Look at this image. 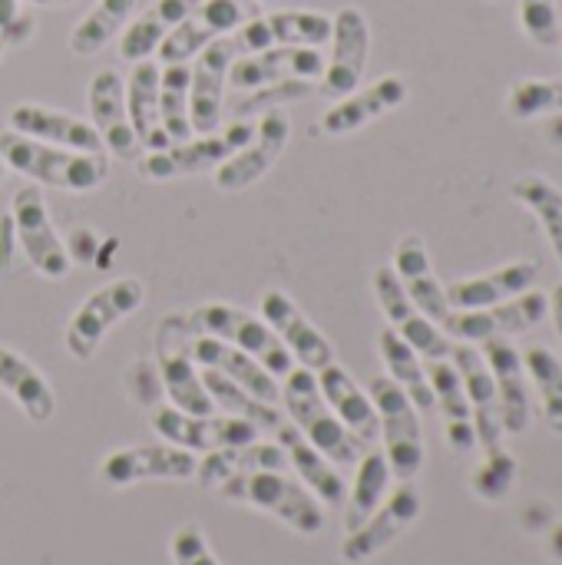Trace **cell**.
I'll use <instances>...</instances> for the list:
<instances>
[{"mask_svg":"<svg viewBox=\"0 0 562 565\" xmlns=\"http://www.w3.org/2000/svg\"><path fill=\"white\" fill-rule=\"evenodd\" d=\"M507 113H510V119H520V122L562 113V76L556 79H540V76L517 79L507 93Z\"/></svg>","mask_w":562,"mask_h":565,"instance_id":"obj_44","label":"cell"},{"mask_svg":"<svg viewBox=\"0 0 562 565\" xmlns=\"http://www.w3.org/2000/svg\"><path fill=\"white\" fill-rule=\"evenodd\" d=\"M378 351H381V361H384V367H388V377L411 397V404H414L421 414L437 411L434 391H431V381H427V371H424V364H421V354H417L391 324L378 334Z\"/></svg>","mask_w":562,"mask_h":565,"instance_id":"obj_36","label":"cell"},{"mask_svg":"<svg viewBox=\"0 0 562 565\" xmlns=\"http://www.w3.org/2000/svg\"><path fill=\"white\" fill-rule=\"evenodd\" d=\"M368 397L378 411L391 477H397L401 483H411L424 467V430L417 417L421 411L391 377H374L368 387Z\"/></svg>","mask_w":562,"mask_h":565,"instance_id":"obj_5","label":"cell"},{"mask_svg":"<svg viewBox=\"0 0 562 565\" xmlns=\"http://www.w3.org/2000/svg\"><path fill=\"white\" fill-rule=\"evenodd\" d=\"M540 278V268L533 262H510L494 271L460 278L447 288V301L457 311H474V308H490L500 301H510L523 291H530Z\"/></svg>","mask_w":562,"mask_h":565,"instance_id":"obj_28","label":"cell"},{"mask_svg":"<svg viewBox=\"0 0 562 565\" xmlns=\"http://www.w3.org/2000/svg\"><path fill=\"white\" fill-rule=\"evenodd\" d=\"M3 50H7V43H3V36H0V56H3Z\"/></svg>","mask_w":562,"mask_h":565,"instance_id":"obj_54","label":"cell"},{"mask_svg":"<svg viewBox=\"0 0 562 565\" xmlns=\"http://www.w3.org/2000/svg\"><path fill=\"white\" fill-rule=\"evenodd\" d=\"M156 358H159V381L169 404L192 417L215 414V404L202 384L199 364L192 358V328L189 315H169L156 328Z\"/></svg>","mask_w":562,"mask_h":565,"instance_id":"obj_4","label":"cell"},{"mask_svg":"<svg viewBox=\"0 0 562 565\" xmlns=\"http://www.w3.org/2000/svg\"><path fill=\"white\" fill-rule=\"evenodd\" d=\"M189 63H166L159 70V119L172 142L192 139V119H189Z\"/></svg>","mask_w":562,"mask_h":565,"instance_id":"obj_42","label":"cell"},{"mask_svg":"<svg viewBox=\"0 0 562 565\" xmlns=\"http://www.w3.org/2000/svg\"><path fill=\"white\" fill-rule=\"evenodd\" d=\"M242 56L235 36H219L212 40L189 66V119L192 132H215L225 113V89H229V66Z\"/></svg>","mask_w":562,"mask_h":565,"instance_id":"obj_15","label":"cell"},{"mask_svg":"<svg viewBox=\"0 0 562 565\" xmlns=\"http://www.w3.org/2000/svg\"><path fill=\"white\" fill-rule=\"evenodd\" d=\"M510 195L537 215L540 228L547 232V238H550V245H553V255L560 258V265H562V189L560 185H556L553 179L540 175V172H527V175H520V179L510 185Z\"/></svg>","mask_w":562,"mask_h":565,"instance_id":"obj_39","label":"cell"},{"mask_svg":"<svg viewBox=\"0 0 562 565\" xmlns=\"http://www.w3.org/2000/svg\"><path fill=\"white\" fill-rule=\"evenodd\" d=\"M146 301V288L139 278H116L103 288H96L70 318L66 324V334H63V344L70 351V358L76 361H89L103 338L123 321L129 318L132 311H139Z\"/></svg>","mask_w":562,"mask_h":565,"instance_id":"obj_8","label":"cell"},{"mask_svg":"<svg viewBox=\"0 0 562 565\" xmlns=\"http://www.w3.org/2000/svg\"><path fill=\"white\" fill-rule=\"evenodd\" d=\"M258 308H262V321L275 331V338L288 348V354L301 367H308V371L318 374L321 367H328L335 361L331 341L305 318V311L285 291H275V288L265 291L262 301H258Z\"/></svg>","mask_w":562,"mask_h":565,"instance_id":"obj_21","label":"cell"},{"mask_svg":"<svg viewBox=\"0 0 562 565\" xmlns=\"http://www.w3.org/2000/svg\"><path fill=\"white\" fill-rule=\"evenodd\" d=\"M547 546H550V556L562 563V523H556L553 530H550V540H547Z\"/></svg>","mask_w":562,"mask_h":565,"instance_id":"obj_52","label":"cell"},{"mask_svg":"<svg viewBox=\"0 0 562 565\" xmlns=\"http://www.w3.org/2000/svg\"><path fill=\"white\" fill-rule=\"evenodd\" d=\"M195 457L182 447L172 444H139V447H119L103 457L99 463V480L106 487H132L146 480H166V483H182L195 477Z\"/></svg>","mask_w":562,"mask_h":565,"instance_id":"obj_17","label":"cell"},{"mask_svg":"<svg viewBox=\"0 0 562 565\" xmlns=\"http://www.w3.org/2000/svg\"><path fill=\"white\" fill-rule=\"evenodd\" d=\"M391 268L401 278L407 298L417 305V311L427 315L441 328L454 308L447 301V288L434 275V265H431V255H427L424 238L421 235H404L397 242V248H394V265Z\"/></svg>","mask_w":562,"mask_h":565,"instance_id":"obj_26","label":"cell"},{"mask_svg":"<svg viewBox=\"0 0 562 565\" xmlns=\"http://www.w3.org/2000/svg\"><path fill=\"white\" fill-rule=\"evenodd\" d=\"M255 3H275V0H255Z\"/></svg>","mask_w":562,"mask_h":565,"instance_id":"obj_55","label":"cell"},{"mask_svg":"<svg viewBox=\"0 0 562 565\" xmlns=\"http://www.w3.org/2000/svg\"><path fill=\"white\" fill-rule=\"evenodd\" d=\"M288 457L278 444H242V447H225V450H212L202 457V463H195V480L202 490L215 493L222 483L235 480V477H248V473H262V470H278L285 473Z\"/></svg>","mask_w":562,"mask_h":565,"instance_id":"obj_30","label":"cell"},{"mask_svg":"<svg viewBox=\"0 0 562 565\" xmlns=\"http://www.w3.org/2000/svg\"><path fill=\"white\" fill-rule=\"evenodd\" d=\"M374 298H378L384 318L391 321V328H394L421 358H427V361H444V358H450V351H454L450 338H447L427 315L417 311V305L407 298V291H404L401 278L394 275V268L384 265V268L374 271Z\"/></svg>","mask_w":562,"mask_h":565,"instance_id":"obj_18","label":"cell"},{"mask_svg":"<svg viewBox=\"0 0 562 565\" xmlns=\"http://www.w3.org/2000/svg\"><path fill=\"white\" fill-rule=\"evenodd\" d=\"M288 139H291V119H288V113L285 109L262 113V119L255 122L252 139L215 169V189L219 192H229V195L252 189L282 159Z\"/></svg>","mask_w":562,"mask_h":565,"instance_id":"obj_13","label":"cell"},{"mask_svg":"<svg viewBox=\"0 0 562 565\" xmlns=\"http://www.w3.org/2000/svg\"><path fill=\"white\" fill-rule=\"evenodd\" d=\"M424 500L421 490L411 483H401L391 497H384V503L368 516V523H361L354 533L344 536L341 543V563L364 565L371 563L378 553H384L388 546H394L421 516Z\"/></svg>","mask_w":562,"mask_h":565,"instance_id":"obj_11","label":"cell"},{"mask_svg":"<svg viewBox=\"0 0 562 565\" xmlns=\"http://www.w3.org/2000/svg\"><path fill=\"white\" fill-rule=\"evenodd\" d=\"M0 391L20 407V414L30 424H50L56 414V394L46 384V377L17 351L0 344Z\"/></svg>","mask_w":562,"mask_h":565,"instance_id":"obj_33","label":"cell"},{"mask_svg":"<svg viewBox=\"0 0 562 565\" xmlns=\"http://www.w3.org/2000/svg\"><path fill=\"white\" fill-rule=\"evenodd\" d=\"M159 70H162L159 63L139 60V63H132V70L126 76V113H129L132 132L146 152H159V149L172 146V139L166 136L162 119H159Z\"/></svg>","mask_w":562,"mask_h":565,"instance_id":"obj_31","label":"cell"},{"mask_svg":"<svg viewBox=\"0 0 562 565\" xmlns=\"http://www.w3.org/2000/svg\"><path fill=\"white\" fill-rule=\"evenodd\" d=\"M149 424L162 437V444L182 447L189 454H212V450H225V447H242V444L258 440V434H262L248 420L215 417V414L192 417V414L176 411L172 404L169 407H156L152 417H149Z\"/></svg>","mask_w":562,"mask_h":565,"instance_id":"obj_16","label":"cell"},{"mask_svg":"<svg viewBox=\"0 0 562 565\" xmlns=\"http://www.w3.org/2000/svg\"><path fill=\"white\" fill-rule=\"evenodd\" d=\"M550 315H553V324H556L562 341V281L553 288V295H550Z\"/></svg>","mask_w":562,"mask_h":565,"instance_id":"obj_51","label":"cell"},{"mask_svg":"<svg viewBox=\"0 0 562 565\" xmlns=\"http://www.w3.org/2000/svg\"><path fill=\"white\" fill-rule=\"evenodd\" d=\"M494 3H503V0H494Z\"/></svg>","mask_w":562,"mask_h":565,"instance_id":"obj_57","label":"cell"},{"mask_svg":"<svg viewBox=\"0 0 562 565\" xmlns=\"http://www.w3.org/2000/svg\"><path fill=\"white\" fill-rule=\"evenodd\" d=\"M86 103H89V122H93L96 136L103 139V149H109L116 159L136 162L142 146L136 139L129 113H126V79L116 70H99L89 79Z\"/></svg>","mask_w":562,"mask_h":565,"instance_id":"obj_20","label":"cell"},{"mask_svg":"<svg viewBox=\"0 0 562 565\" xmlns=\"http://www.w3.org/2000/svg\"><path fill=\"white\" fill-rule=\"evenodd\" d=\"M523 371H527V381L537 387L540 394V404H543V420L547 427L562 437V361L543 344H533L527 348L523 354Z\"/></svg>","mask_w":562,"mask_h":565,"instance_id":"obj_41","label":"cell"},{"mask_svg":"<svg viewBox=\"0 0 562 565\" xmlns=\"http://www.w3.org/2000/svg\"><path fill=\"white\" fill-rule=\"evenodd\" d=\"M20 3H33V7H66L73 0H20Z\"/></svg>","mask_w":562,"mask_h":565,"instance_id":"obj_53","label":"cell"},{"mask_svg":"<svg viewBox=\"0 0 562 565\" xmlns=\"http://www.w3.org/2000/svg\"><path fill=\"white\" fill-rule=\"evenodd\" d=\"M520 26H523L527 40L540 50L562 43L556 0H520Z\"/></svg>","mask_w":562,"mask_h":565,"instance_id":"obj_47","label":"cell"},{"mask_svg":"<svg viewBox=\"0 0 562 565\" xmlns=\"http://www.w3.org/2000/svg\"><path fill=\"white\" fill-rule=\"evenodd\" d=\"M520 473V463L517 457L500 444L494 450H484V460L477 463L474 477H470V490L477 500L484 503H500L507 500V493L513 490V480Z\"/></svg>","mask_w":562,"mask_h":565,"instance_id":"obj_45","label":"cell"},{"mask_svg":"<svg viewBox=\"0 0 562 565\" xmlns=\"http://www.w3.org/2000/svg\"><path fill=\"white\" fill-rule=\"evenodd\" d=\"M331 56L325 60L321 93L341 99L354 93L364 79L368 56H371V23L361 7H341L331 17Z\"/></svg>","mask_w":562,"mask_h":565,"instance_id":"obj_12","label":"cell"},{"mask_svg":"<svg viewBox=\"0 0 562 565\" xmlns=\"http://www.w3.org/2000/svg\"><path fill=\"white\" fill-rule=\"evenodd\" d=\"M0 175H3V159H0Z\"/></svg>","mask_w":562,"mask_h":565,"instance_id":"obj_56","label":"cell"},{"mask_svg":"<svg viewBox=\"0 0 562 565\" xmlns=\"http://www.w3.org/2000/svg\"><path fill=\"white\" fill-rule=\"evenodd\" d=\"M275 444L285 450L288 457V467H295V473L301 477V483L325 503V507H341L344 503V480L338 477L335 463L328 457H321L301 434L295 424H282L275 430Z\"/></svg>","mask_w":562,"mask_h":565,"instance_id":"obj_35","label":"cell"},{"mask_svg":"<svg viewBox=\"0 0 562 565\" xmlns=\"http://www.w3.org/2000/svg\"><path fill=\"white\" fill-rule=\"evenodd\" d=\"M354 467L358 473H354L348 510H344V533H354L361 523H368V516L384 503L388 483H391V467L381 450H368Z\"/></svg>","mask_w":562,"mask_h":565,"instance_id":"obj_38","label":"cell"},{"mask_svg":"<svg viewBox=\"0 0 562 565\" xmlns=\"http://www.w3.org/2000/svg\"><path fill=\"white\" fill-rule=\"evenodd\" d=\"M192 358L199 367H212L219 374H225L229 381H235L238 387H245L252 397L265 401V404H278L282 401V387L278 381L245 351L209 338V334H192Z\"/></svg>","mask_w":562,"mask_h":565,"instance_id":"obj_27","label":"cell"},{"mask_svg":"<svg viewBox=\"0 0 562 565\" xmlns=\"http://www.w3.org/2000/svg\"><path fill=\"white\" fill-rule=\"evenodd\" d=\"M282 404L291 417V424L298 427V434L331 463L338 467H354L364 457V444L338 420V414L328 407V401L321 397L318 377L308 367H291L285 374V387H282Z\"/></svg>","mask_w":562,"mask_h":565,"instance_id":"obj_2","label":"cell"},{"mask_svg":"<svg viewBox=\"0 0 562 565\" xmlns=\"http://www.w3.org/2000/svg\"><path fill=\"white\" fill-rule=\"evenodd\" d=\"M199 0H152L139 17H132L119 33V56L126 63L149 60L159 43L195 10Z\"/></svg>","mask_w":562,"mask_h":565,"instance_id":"obj_34","label":"cell"},{"mask_svg":"<svg viewBox=\"0 0 562 565\" xmlns=\"http://www.w3.org/2000/svg\"><path fill=\"white\" fill-rule=\"evenodd\" d=\"M427 381L434 391V404L441 407L444 427H447V444L454 454H467L477 444V430H474V414L464 394V381L460 371L454 367L450 358L444 361H427Z\"/></svg>","mask_w":562,"mask_h":565,"instance_id":"obj_32","label":"cell"},{"mask_svg":"<svg viewBox=\"0 0 562 565\" xmlns=\"http://www.w3.org/2000/svg\"><path fill=\"white\" fill-rule=\"evenodd\" d=\"M199 374H202V384H205L212 404L222 407L229 417L248 420L252 427H258L265 434H275L285 424V414L278 411V404H265V401L252 397L245 387H238L235 381H229L225 374H219L212 367H199Z\"/></svg>","mask_w":562,"mask_h":565,"instance_id":"obj_37","label":"cell"},{"mask_svg":"<svg viewBox=\"0 0 562 565\" xmlns=\"http://www.w3.org/2000/svg\"><path fill=\"white\" fill-rule=\"evenodd\" d=\"M550 315V298L543 291H523L510 301L490 305V308H474V311H450L441 331L447 338H457L460 344H484L494 338H517L533 331L543 318Z\"/></svg>","mask_w":562,"mask_h":565,"instance_id":"obj_9","label":"cell"},{"mask_svg":"<svg viewBox=\"0 0 562 565\" xmlns=\"http://www.w3.org/2000/svg\"><path fill=\"white\" fill-rule=\"evenodd\" d=\"M169 556H172V565H222L215 559L205 533L199 523H185L172 533L169 540Z\"/></svg>","mask_w":562,"mask_h":565,"instance_id":"obj_48","label":"cell"},{"mask_svg":"<svg viewBox=\"0 0 562 565\" xmlns=\"http://www.w3.org/2000/svg\"><path fill=\"white\" fill-rule=\"evenodd\" d=\"M36 33V20L23 10L20 0H0V36L7 46H20Z\"/></svg>","mask_w":562,"mask_h":565,"instance_id":"obj_49","label":"cell"},{"mask_svg":"<svg viewBox=\"0 0 562 565\" xmlns=\"http://www.w3.org/2000/svg\"><path fill=\"white\" fill-rule=\"evenodd\" d=\"M325 56L315 46H268L258 53H245L229 66V86L235 93H248L268 83L285 79H321Z\"/></svg>","mask_w":562,"mask_h":565,"instance_id":"obj_19","label":"cell"},{"mask_svg":"<svg viewBox=\"0 0 562 565\" xmlns=\"http://www.w3.org/2000/svg\"><path fill=\"white\" fill-rule=\"evenodd\" d=\"M215 493L222 500H229V503H245L252 510H262V513L275 516L278 523H285L298 536H318L325 530V523H328L325 510H321V500L305 483H295L278 470L235 477V480L222 483Z\"/></svg>","mask_w":562,"mask_h":565,"instance_id":"obj_3","label":"cell"},{"mask_svg":"<svg viewBox=\"0 0 562 565\" xmlns=\"http://www.w3.org/2000/svg\"><path fill=\"white\" fill-rule=\"evenodd\" d=\"M311 93H315V83L311 79H285V83H268V86H258V89L242 93L238 99L229 103V109L235 113V119H248L252 113L282 109V103L305 99Z\"/></svg>","mask_w":562,"mask_h":565,"instance_id":"obj_46","label":"cell"},{"mask_svg":"<svg viewBox=\"0 0 562 565\" xmlns=\"http://www.w3.org/2000/svg\"><path fill=\"white\" fill-rule=\"evenodd\" d=\"M252 17H258L255 0H199L195 10L159 43V63H192L212 40L235 33Z\"/></svg>","mask_w":562,"mask_h":565,"instance_id":"obj_10","label":"cell"},{"mask_svg":"<svg viewBox=\"0 0 562 565\" xmlns=\"http://www.w3.org/2000/svg\"><path fill=\"white\" fill-rule=\"evenodd\" d=\"M454 367L460 371L464 381V394L474 414V430H477V444L484 450H494L503 444V420H500V397H497V384L494 374L484 361V354L474 344H457L450 351Z\"/></svg>","mask_w":562,"mask_h":565,"instance_id":"obj_23","label":"cell"},{"mask_svg":"<svg viewBox=\"0 0 562 565\" xmlns=\"http://www.w3.org/2000/svg\"><path fill=\"white\" fill-rule=\"evenodd\" d=\"M126 387H129V397L142 407H152L162 394V381H159V371H152V364L146 361H136L129 371H126Z\"/></svg>","mask_w":562,"mask_h":565,"instance_id":"obj_50","label":"cell"},{"mask_svg":"<svg viewBox=\"0 0 562 565\" xmlns=\"http://www.w3.org/2000/svg\"><path fill=\"white\" fill-rule=\"evenodd\" d=\"M318 387H321V397L328 401V407L338 414V420L364 444L371 447L378 437H381V424H378V411L371 404V397L354 384V377L341 367V364H328L321 367L318 374Z\"/></svg>","mask_w":562,"mask_h":565,"instance_id":"obj_29","label":"cell"},{"mask_svg":"<svg viewBox=\"0 0 562 565\" xmlns=\"http://www.w3.org/2000/svg\"><path fill=\"white\" fill-rule=\"evenodd\" d=\"M136 10V0H96L93 10L73 26L70 33V50L76 56H93L99 53L113 36L123 33V26L129 23Z\"/></svg>","mask_w":562,"mask_h":565,"instance_id":"obj_40","label":"cell"},{"mask_svg":"<svg viewBox=\"0 0 562 565\" xmlns=\"http://www.w3.org/2000/svg\"><path fill=\"white\" fill-rule=\"evenodd\" d=\"M10 222L13 235L26 255V262L43 275V278H66L70 275V252L63 238L56 235L46 202L33 185H23L10 199Z\"/></svg>","mask_w":562,"mask_h":565,"instance_id":"obj_14","label":"cell"},{"mask_svg":"<svg viewBox=\"0 0 562 565\" xmlns=\"http://www.w3.org/2000/svg\"><path fill=\"white\" fill-rule=\"evenodd\" d=\"M275 46H315L331 40V17L321 10H275L265 17Z\"/></svg>","mask_w":562,"mask_h":565,"instance_id":"obj_43","label":"cell"},{"mask_svg":"<svg viewBox=\"0 0 562 565\" xmlns=\"http://www.w3.org/2000/svg\"><path fill=\"white\" fill-rule=\"evenodd\" d=\"M484 361L497 384L503 434H513V437L527 434L530 430V384H527L520 351L507 338H494V341H484Z\"/></svg>","mask_w":562,"mask_h":565,"instance_id":"obj_24","label":"cell"},{"mask_svg":"<svg viewBox=\"0 0 562 565\" xmlns=\"http://www.w3.org/2000/svg\"><path fill=\"white\" fill-rule=\"evenodd\" d=\"M7 122L13 132H23L40 142H53V146L76 149V152H106L93 122H86L73 113H63V109H50L40 103H17L10 109Z\"/></svg>","mask_w":562,"mask_h":565,"instance_id":"obj_25","label":"cell"},{"mask_svg":"<svg viewBox=\"0 0 562 565\" xmlns=\"http://www.w3.org/2000/svg\"><path fill=\"white\" fill-rule=\"evenodd\" d=\"M189 328H192V334H209V338H219V341L252 354L272 377H285L295 367V358L275 338V331L262 318H255V315H248L242 308L199 305L189 315Z\"/></svg>","mask_w":562,"mask_h":565,"instance_id":"obj_6","label":"cell"},{"mask_svg":"<svg viewBox=\"0 0 562 565\" xmlns=\"http://www.w3.org/2000/svg\"><path fill=\"white\" fill-rule=\"evenodd\" d=\"M255 132V122L248 119H235L225 129L215 132H202L182 142H172L159 152H146L136 159L139 172L152 182H169V179H182V175H199L209 169H219L232 152H238Z\"/></svg>","mask_w":562,"mask_h":565,"instance_id":"obj_7","label":"cell"},{"mask_svg":"<svg viewBox=\"0 0 562 565\" xmlns=\"http://www.w3.org/2000/svg\"><path fill=\"white\" fill-rule=\"evenodd\" d=\"M407 79L404 76H381L371 86H358L354 93L335 99V106L321 116V132L325 136H351L374 119L394 113L397 106L407 103Z\"/></svg>","mask_w":562,"mask_h":565,"instance_id":"obj_22","label":"cell"},{"mask_svg":"<svg viewBox=\"0 0 562 565\" xmlns=\"http://www.w3.org/2000/svg\"><path fill=\"white\" fill-rule=\"evenodd\" d=\"M0 159L17 175L60 192H93L109 179L106 152H76L13 129L0 132Z\"/></svg>","mask_w":562,"mask_h":565,"instance_id":"obj_1","label":"cell"}]
</instances>
